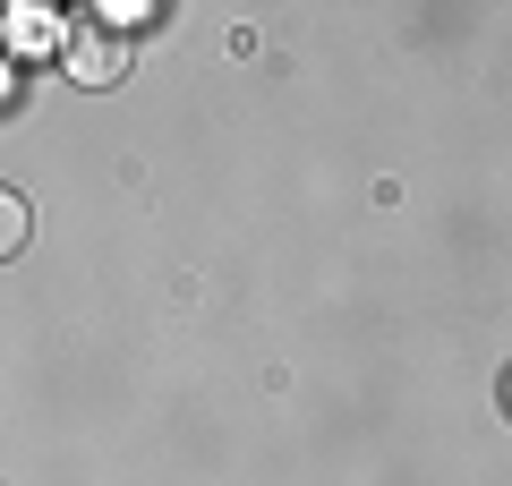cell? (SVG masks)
<instances>
[{
	"mask_svg": "<svg viewBox=\"0 0 512 486\" xmlns=\"http://www.w3.org/2000/svg\"><path fill=\"white\" fill-rule=\"evenodd\" d=\"M18 248H26V197L0 188V256H18Z\"/></svg>",
	"mask_w": 512,
	"mask_h": 486,
	"instance_id": "cell-2",
	"label": "cell"
},
{
	"mask_svg": "<svg viewBox=\"0 0 512 486\" xmlns=\"http://www.w3.org/2000/svg\"><path fill=\"white\" fill-rule=\"evenodd\" d=\"M60 69H69L77 86H120V77H128V52L103 35V26H77V35L60 43Z\"/></svg>",
	"mask_w": 512,
	"mask_h": 486,
	"instance_id": "cell-1",
	"label": "cell"
}]
</instances>
